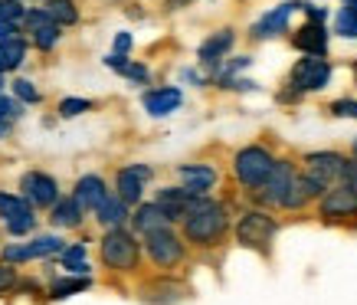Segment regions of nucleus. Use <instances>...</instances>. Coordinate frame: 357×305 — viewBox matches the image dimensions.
I'll use <instances>...</instances> for the list:
<instances>
[{"label":"nucleus","mask_w":357,"mask_h":305,"mask_svg":"<svg viewBox=\"0 0 357 305\" xmlns=\"http://www.w3.org/2000/svg\"><path fill=\"white\" fill-rule=\"evenodd\" d=\"M144 250H148L154 266H161V269L177 266V262L184 260V243H181V237L171 227H161V230H154V233H148L144 237Z\"/></svg>","instance_id":"7"},{"label":"nucleus","mask_w":357,"mask_h":305,"mask_svg":"<svg viewBox=\"0 0 357 305\" xmlns=\"http://www.w3.org/2000/svg\"><path fill=\"white\" fill-rule=\"evenodd\" d=\"M20 17H26L20 0H0V20H20Z\"/></svg>","instance_id":"34"},{"label":"nucleus","mask_w":357,"mask_h":305,"mask_svg":"<svg viewBox=\"0 0 357 305\" xmlns=\"http://www.w3.org/2000/svg\"><path fill=\"white\" fill-rule=\"evenodd\" d=\"M351 73H354V86H357V59H354V66H351Z\"/></svg>","instance_id":"44"},{"label":"nucleus","mask_w":357,"mask_h":305,"mask_svg":"<svg viewBox=\"0 0 357 305\" xmlns=\"http://www.w3.org/2000/svg\"><path fill=\"white\" fill-rule=\"evenodd\" d=\"M154 200L164 207V214H167L171 223H184L190 214H197L200 207L210 204L206 194H194V191H187V187H161Z\"/></svg>","instance_id":"5"},{"label":"nucleus","mask_w":357,"mask_h":305,"mask_svg":"<svg viewBox=\"0 0 357 305\" xmlns=\"http://www.w3.org/2000/svg\"><path fill=\"white\" fill-rule=\"evenodd\" d=\"M30 200H23V197H13V194H3L0 191V217H3V223L10 227V223H17V220L30 217Z\"/></svg>","instance_id":"23"},{"label":"nucleus","mask_w":357,"mask_h":305,"mask_svg":"<svg viewBox=\"0 0 357 305\" xmlns=\"http://www.w3.org/2000/svg\"><path fill=\"white\" fill-rule=\"evenodd\" d=\"M341 181H344V184L357 194V158H354V161L347 158V164H344V177H341Z\"/></svg>","instance_id":"37"},{"label":"nucleus","mask_w":357,"mask_h":305,"mask_svg":"<svg viewBox=\"0 0 357 305\" xmlns=\"http://www.w3.org/2000/svg\"><path fill=\"white\" fill-rule=\"evenodd\" d=\"M82 289H89V279L86 276H73V279H56L50 295H53V299H69V295L82 292Z\"/></svg>","instance_id":"28"},{"label":"nucleus","mask_w":357,"mask_h":305,"mask_svg":"<svg viewBox=\"0 0 357 305\" xmlns=\"http://www.w3.org/2000/svg\"><path fill=\"white\" fill-rule=\"evenodd\" d=\"M96 214H98V223H102L105 230L125 227V220H128V204H125L119 194H109L105 197V204H102Z\"/></svg>","instance_id":"21"},{"label":"nucleus","mask_w":357,"mask_h":305,"mask_svg":"<svg viewBox=\"0 0 357 305\" xmlns=\"http://www.w3.org/2000/svg\"><path fill=\"white\" fill-rule=\"evenodd\" d=\"M20 115H23V109L17 105V102H10V98H0V128L7 131V128H10V121L20 119Z\"/></svg>","instance_id":"32"},{"label":"nucleus","mask_w":357,"mask_h":305,"mask_svg":"<svg viewBox=\"0 0 357 305\" xmlns=\"http://www.w3.org/2000/svg\"><path fill=\"white\" fill-rule=\"evenodd\" d=\"M102 260L109 262L112 269H119V273H131L138 266V240L121 227L109 230L105 240H102Z\"/></svg>","instance_id":"4"},{"label":"nucleus","mask_w":357,"mask_h":305,"mask_svg":"<svg viewBox=\"0 0 357 305\" xmlns=\"http://www.w3.org/2000/svg\"><path fill=\"white\" fill-rule=\"evenodd\" d=\"M292 46L302 56H328V30L321 20H308L292 33Z\"/></svg>","instance_id":"16"},{"label":"nucleus","mask_w":357,"mask_h":305,"mask_svg":"<svg viewBox=\"0 0 357 305\" xmlns=\"http://www.w3.org/2000/svg\"><path fill=\"white\" fill-rule=\"evenodd\" d=\"M121 76L131 79V82H138V86H148L151 73H148V66H144V63H131V59H128V66L121 69Z\"/></svg>","instance_id":"33"},{"label":"nucleus","mask_w":357,"mask_h":305,"mask_svg":"<svg viewBox=\"0 0 357 305\" xmlns=\"http://www.w3.org/2000/svg\"><path fill=\"white\" fill-rule=\"evenodd\" d=\"M351 154H354V158H357V138H354V142H351Z\"/></svg>","instance_id":"45"},{"label":"nucleus","mask_w":357,"mask_h":305,"mask_svg":"<svg viewBox=\"0 0 357 305\" xmlns=\"http://www.w3.org/2000/svg\"><path fill=\"white\" fill-rule=\"evenodd\" d=\"M151 181V168L148 164H128L115 174V191L125 204H141V194H144V184Z\"/></svg>","instance_id":"13"},{"label":"nucleus","mask_w":357,"mask_h":305,"mask_svg":"<svg viewBox=\"0 0 357 305\" xmlns=\"http://www.w3.org/2000/svg\"><path fill=\"white\" fill-rule=\"evenodd\" d=\"M131 50V33H119L115 36V53H128Z\"/></svg>","instance_id":"42"},{"label":"nucleus","mask_w":357,"mask_h":305,"mask_svg":"<svg viewBox=\"0 0 357 305\" xmlns=\"http://www.w3.org/2000/svg\"><path fill=\"white\" fill-rule=\"evenodd\" d=\"M275 220L266 214V210H246L236 223V240L249 250H266L275 237Z\"/></svg>","instance_id":"6"},{"label":"nucleus","mask_w":357,"mask_h":305,"mask_svg":"<svg viewBox=\"0 0 357 305\" xmlns=\"http://www.w3.org/2000/svg\"><path fill=\"white\" fill-rule=\"evenodd\" d=\"M328 112H331L335 119H357V98H335Z\"/></svg>","instance_id":"31"},{"label":"nucleus","mask_w":357,"mask_h":305,"mask_svg":"<svg viewBox=\"0 0 357 305\" xmlns=\"http://www.w3.org/2000/svg\"><path fill=\"white\" fill-rule=\"evenodd\" d=\"M102 63L109 66V69H115V73H121V69L128 66V56H125V53H109L105 59H102Z\"/></svg>","instance_id":"38"},{"label":"nucleus","mask_w":357,"mask_h":305,"mask_svg":"<svg viewBox=\"0 0 357 305\" xmlns=\"http://www.w3.org/2000/svg\"><path fill=\"white\" fill-rule=\"evenodd\" d=\"M328 82H331V59L328 56H305L289 73V86L302 96L305 92H321Z\"/></svg>","instance_id":"3"},{"label":"nucleus","mask_w":357,"mask_h":305,"mask_svg":"<svg viewBox=\"0 0 357 305\" xmlns=\"http://www.w3.org/2000/svg\"><path fill=\"white\" fill-rule=\"evenodd\" d=\"M20 191L26 194L30 204H36V207H53L56 200H59V184H56V177L43 174V171H30V174H23Z\"/></svg>","instance_id":"14"},{"label":"nucleus","mask_w":357,"mask_h":305,"mask_svg":"<svg viewBox=\"0 0 357 305\" xmlns=\"http://www.w3.org/2000/svg\"><path fill=\"white\" fill-rule=\"evenodd\" d=\"M344 164L347 158L337 151H312L305 154V174H312L314 181H321L325 187H335L344 177Z\"/></svg>","instance_id":"9"},{"label":"nucleus","mask_w":357,"mask_h":305,"mask_svg":"<svg viewBox=\"0 0 357 305\" xmlns=\"http://www.w3.org/2000/svg\"><path fill=\"white\" fill-rule=\"evenodd\" d=\"M82 214H86V210L79 207L76 197H59L53 204V217L50 220H53L56 227H76L79 220H82Z\"/></svg>","instance_id":"22"},{"label":"nucleus","mask_w":357,"mask_h":305,"mask_svg":"<svg viewBox=\"0 0 357 305\" xmlns=\"http://www.w3.org/2000/svg\"><path fill=\"white\" fill-rule=\"evenodd\" d=\"M26 30H30V36H33V43L40 46V50H53L56 43H59V23L50 17V13L43 10V7H33V10H26Z\"/></svg>","instance_id":"15"},{"label":"nucleus","mask_w":357,"mask_h":305,"mask_svg":"<svg viewBox=\"0 0 357 305\" xmlns=\"http://www.w3.org/2000/svg\"><path fill=\"white\" fill-rule=\"evenodd\" d=\"M43 10L50 13L59 27H73V23H79V7L73 3V0H46Z\"/></svg>","instance_id":"25"},{"label":"nucleus","mask_w":357,"mask_h":305,"mask_svg":"<svg viewBox=\"0 0 357 305\" xmlns=\"http://www.w3.org/2000/svg\"><path fill=\"white\" fill-rule=\"evenodd\" d=\"M92 109V102L89 98H63L59 102V115L63 119H76V115H82V112Z\"/></svg>","instance_id":"30"},{"label":"nucleus","mask_w":357,"mask_h":305,"mask_svg":"<svg viewBox=\"0 0 357 305\" xmlns=\"http://www.w3.org/2000/svg\"><path fill=\"white\" fill-rule=\"evenodd\" d=\"M295 174H298V171H295V164L285 161V158H279L275 168H272V174L266 177V184L256 187V204H262V207H279Z\"/></svg>","instance_id":"8"},{"label":"nucleus","mask_w":357,"mask_h":305,"mask_svg":"<svg viewBox=\"0 0 357 305\" xmlns=\"http://www.w3.org/2000/svg\"><path fill=\"white\" fill-rule=\"evenodd\" d=\"M13 92H17L23 102H40V92H36V86H33L30 79H17V82H13Z\"/></svg>","instance_id":"35"},{"label":"nucleus","mask_w":357,"mask_h":305,"mask_svg":"<svg viewBox=\"0 0 357 305\" xmlns=\"http://www.w3.org/2000/svg\"><path fill=\"white\" fill-rule=\"evenodd\" d=\"M131 223H135V230L138 233H154V230L167 227L171 220H167V214H164V207L158 204V200H151V204H138V210H135V217H131Z\"/></svg>","instance_id":"20"},{"label":"nucleus","mask_w":357,"mask_h":305,"mask_svg":"<svg viewBox=\"0 0 357 305\" xmlns=\"http://www.w3.org/2000/svg\"><path fill=\"white\" fill-rule=\"evenodd\" d=\"M302 10L308 13V20H321V23L328 20V10H325V7H314V3H308V0H305V7H302Z\"/></svg>","instance_id":"40"},{"label":"nucleus","mask_w":357,"mask_h":305,"mask_svg":"<svg viewBox=\"0 0 357 305\" xmlns=\"http://www.w3.org/2000/svg\"><path fill=\"white\" fill-rule=\"evenodd\" d=\"M141 102H144V112H148V115H154V119H164V115H171V112L181 109V102H184V92H181L177 86L148 89V92L141 96Z\"/></svg>","instance_id":"17"},{"label":"nucleus","mask_w":357,"mask_h":305,"mask_svg":"<svg viewBox=\"0 0 357 305\" xmlns=\"http://www.w3.org/2000/svg\"><path fill=\"white\" fill-rule=\"evenodd\" d=\"M0 56H3L7 73H10V69H20L23 56H26V43H23V36H13V40H7V43H0Z\"/></svg>","instance_id":"26"},{"label":"nucleus","mask_w":357,"mask_h":305,"mask_svg":"<svg viewBox=\"0 0 357 305\" xmlns=\"http://www.w3.org/2000/svg\"><path fill=\"white\" fill-rule=\"evenodd\" d=\"M0 73H7V66H3V56H0Z\"/></svg>","instance_id":"46"},{"label":"nucleus","mask_w":357,"mask_h":305,"mask_svg":"<svg viewBox=\"0 0 357 305\" xmlns=\"http://www.w3.org/2000/svg\"><path fill=\"white\" fill-rule=\"evenodd\" d=\"M177 177L184 181L187 191H194V194H206L210 187L217 184V168H210V164H181L177 168Z\"/></svg>","instance_id":"19"},{"label":"nucleus","mask_w":357,"mask_h":305,"mask_svg":"<svg viewBox=\"0 0 357 305\" xmlns=\"http://www.w3.org/2000/svg\"><path fill=\"white\" fill-rule=\"evenodd\" d=\"M233 43H236V33L229 30V27H223V30H217L213 36H206L204 43H200L197 59H200V66H204V69H210V73L217 76L220 66H223V56L233 50Z\"/></svg>","instance_id":"12"},{"label":"nucleus","mask_w":357,"mask_h":305,"mask_svg":"<svg viewBox=\"0 0 357 305\" xmlns=\"http://www.w3.org/2000/svg\"><path fill=\"white\" fill-rule=\"evenodd\" d=\"M275 154L269 148H262V144H246V148H239L233 154V174L243 187L249 191H256V187L266 184V177L272 174V168H275Z\"/></svg>","instance_id":"1"},{"label":"nucleus","mask_w":357,"mask_h":305,"mask_svg":"<svg viewBox=\"0 0 357 305\" xmlns=\"http://www.w3.org/2000/svg\"><path fill=\"white\" fill-rule=\"evenodd\" d=\"M318 214L325 220H344V217H357V194L341 181V184L328 187L321 204H318Z\"/></svg>","instance_id":"11"},{"label":"nucleus","mask_w":357,"mask_h":305,"mask_svg":"<svg viewBox=\"0 0 357 305\" xmlns=\"http://www.w3.org/2000/svg\"><path fill=\"white\" fill-rule=\"evenodd\" d=\"M13 36H20L17 33V20H0V43H7Z\"/></svg>","instance_id":"39"},{"label":"nucleus","mask_w":357,"mask_h":305,"mask_svg":"<svg viewBox=\"0 0 357 305\" xmlns=\"http://www.w3.org/2000/svg\"><path fill=\"white\" fill-rule=\"evenodd\" d=\"M13 285H17V269L7 262V266H0V292H7Z\"/></svg>","instance_id":"36"},{"label":"nucleus","mask_w":357,"mask_h":305,"mask_svg":"<svg viewBox=\"0 0 357 305\" xmlns=\"http://www.w3.org/2000/svg\"><path fill=\"white\" fill-rule=\"evenodd\" d=\"M79 200V207L86 210H98L102 204H105V197H109V191H105V181L98 174H86L76 181V194H73Z\"/></svg>","instance_id":"18"},{"label":"nucleus","mask_w":357,"mask_h":305,"mask_svg":"<svg viewBox=\"0 0 357 305\" xmlns=\"http://www.w3.org/2000/svg\"><path fill=\"white\" fill-rule=\"evenodd\" d=\"M181 79H184V82H194V86H206V79L200 76L197 69H184V73H181Z\"/></svg>","instance_id":"43"},{"label":"nucleus","mask_w":357,"mask_h":305,"mask_svg":"<svg viewBox=\"0 0 357 305\" xmlns=\"http://www.w3.org/2000/svg\"><path fill=\"white\" fill-rule=\"evenodd\" d=\"M26 253H30V260H36V256H53V253H63V240H59V237H36L33 243H26Z\"/></svg>","instance_id":"29"},{"label":"nucleus","mask_w":357,"mask_h":305,"mask_svg":"<svg viewBox=\"0 0 357 305\" xmlns=\"http://www.w3.org/2000/svg\"><path fill=\"white\" fill-rule=\"evenodd\" d=\"M335 33L344 40H357V0H344V7L335 17Z\"/></svg>","instance_id":"24"},{"label":"nucleus","mask_w":357,"mask_h":305,"mask_svg":"<svg viewBox=\"0 0 357 305\" xmlns=\"http://www.w3.org/2000/svg\"><path fill=\"white\" fill-rule=\"evenodd\" d=\"M63 269H69V273H76V276L89 273V260H86V246H82V243L63 250Z\"/></svg>","instance_id":"27"},{"label":"nucleus","mask_w":357,"mask_h":305,"mask_svg":"<svg viewBox=\"0 0 357 305\" xmlns=\"http://www.w3.org/2000/svg\"><path fill=\"white\" fill-rule=\"evenodd\" d=\"M302 7H305V0H285L279 7H272L266 17H259V20L252 23L249 36H252V40H272V36L289 33V17H292L295 10H302Z\"/></svg>","instance_id":"10"},{"label":"nucleus","mask_w":357,"mask_h":305,"mask_svg":"<svg viewBox=\"0 0 357 305\" xmlns=\"http://www.w3.org/2000/svg\"><path fill=\"white\" fill-rule=\"evenodd\" d=\"M229 227V217H227V207L217 204V200H210L206 207H200L197 214L184 220V237L197 246H213V243L227 233Z\"/></svg>","instance_id":"2"},{"label":"nucleus","mask_w":357,"mask_h":305,"mask_svg":"<svg viewBox=\"0 0 357 305\" xmlns=\"http://www.w3.org/2000/svg\"><path fill=\"white\" fill-rule=\"evenodd\" d=\"M0 89H3V73H0Z\"/></svg>","instance_id":"47"},{"label":"nucleus","mask_w":357,"mask_h":305,"mask_svg":"<svg viewBox=\"0 0 357 305\" xmlns=\"http://www.w3.org/2000/svg\"><path fill=\"white\" fill-rule=\"evenodd\" d=\"M33 223H36V220H33V214L30 217H23V220H17V223H10V233H26V230H33Z\"/></svg>","instance_id":"41"}]
</instances>
